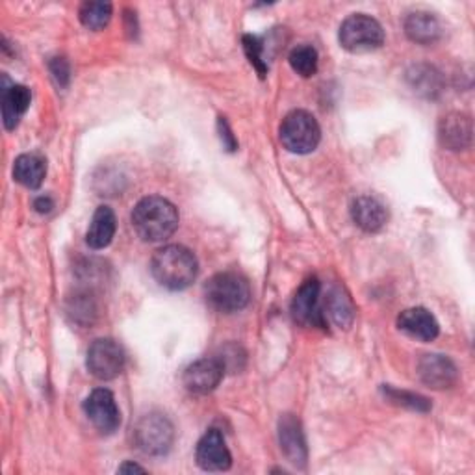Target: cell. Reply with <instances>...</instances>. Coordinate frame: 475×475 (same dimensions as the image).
Listing matches in <instances>:
<instances>
[{
  "label": "cell",
  "mask_w": 475,
  "mask_h": 475,
  "mask_svg": "<svg viewBox=\"0 0 475 475\" xmlns=\"http://www.w3.org/2000/svg\"><path fill=\"white\" fill-rule=\"evenodd\" d=\"M440 143L449 150H462L471 141V121L464 114H449L439 127Z\"/></svg>",
  "instance_id": "e0dca14e"
},
{
  "label": "cell",
  "mask_w": 475,
  "mask_h": 475,
  "mask_svg": "<svg viewBox=\"0 0 475 475\" xmlns=\"http://www.w3.org/2000/svg\"><path fill=\"white\" fill-rule=\"evenodd\" d=\"M195 460L204 471H225L232 464V455L220 431L210 429L197 444Z\"/></svg>",
  "instance_id": "8fae6325"
},
{
  "label": "cell",
  "mask_w": 475,
  "mask_h": 475,
  "mask_svg": "<svg viewBox=\"0 0 475 475\" xmlns=\"http://www.w3.org/2000/svg\"><path fill=\"white\" fill-rule=\"evenodd\" d=\"M290 66L292 69L301 75L303 78H310L315 75V71H318V50H315L314 46L310 45H301V46H295L292 52H290Z\"/></svg>",
  "instance_id": "7402d4cb"
},
{
  "label": "cell",
  "mask_w": 475,
  "mask_h": 475,
  "mask_svg": "<svg viewBox=\"0 0 475 475\" xmlns=\"http://www.w3.org/2000/svg\"><path fill=\"white\" fill-rule=\"evenodd\" d=\"M119 471L121 473H129V471H139V473H145V468L138 466V464H132V462H127L123 466H119Z\"/></svg>",
  "instance_id": "f546056e"
},
{
  "label": "cell",
  "mask_w": 475,
  "mask_h": 475,
  "mask_svg": "<svg viewBox=\"0 0 475 475\" xmlns=\"http://www.w3.org/2000/svg\"><path fill=\"white\" fill-rule=\"evenodd\" d=\"M34 206H36V210H37L39 214H48L50 210H52V206H55V202H52L50 197H39V199H36Z\"/></svg>",
  "instance_id": "f1b7e54d"
},
{
  "label": "cell",
  "mask_w": 475,
  "mask_h": 475,
  "mask_svg": "<svg viewBox=\"0 0 475 475\" xmlns=\"http://www.w3.org/2000/svg\"><path fill=\"white\" fill-rule=\"evenodd\" d=\"M325 310L329 318L340 327V329H349L355 320V306L347 292L340 286H335L325 301Z\"/></svg>",
  "instance_id": "44dd1931"
},
{
  "label": "cell",
  "mask_w": 475,
  "mask_h": 475,
  "mask_svg": "<svg viewBox=\"0 0 475 475\" xmlns=\"http://www.w3.org/2000/svg\"><path fill=\"white\" fill-rule=\"evenodd\" d=\"M220 132H222V141L227 147V150H236V138L232 136L231 127L225 121V118H220Z\"/></svg>",
  "instance_id": "83f0119b"
},
{
  "label": "cell",
  "mask_w": 475,
  "mask_h": 475,
  "mask_svg": "<svg viewBox=\"0 0 475 475\" xmlns=\"http://www.w3.org/2000/svg\"><path fill=\"white\" fill-rule=\"evenodd\" d=\"M322 284L318 279H308L297 290L292 301L294 320L305 327H325V314L320 308Z\"/></svg>",
  "instance_id": "9c48e42d"
},
{
  "label": "cell",
  "mask_w": 475,
  "mask_h": 475,
  "mask_svg": "<svg viewBox=\"0 0 475 475\" xmlns=\"http://www.w3.org/2000/svg\"><path fill=\"white\" fill-rule=\"evenodd\" d=\"M387 398L398 405H403V407H408L412 410H421L426 412L431 408L428 398H421L418 394H410V392H399V390H394V388H387Z\"/></svg>",
  "instance_id": "d4e9b609"
},
{
  "label": "cell",
  "mask_w": 475,
  "mask_h": 475,
  "mask_svg": "<svg viewBox=\"0 0 475 475\" xmlns=\"http://www.w3.org/2000/svg\"><path fill=\"white\" fill-rule=\"evenodd\" d=\"M208 305L218 312L232 314L247 306L251 299V288L245 277L234 272L218 274L204 286Z\"/></svg>",
  "instance_id": "3957f363"
},
{
  "label": "cell",
  "mask_w": 475,
  "mask_h": 475,
  "mask_svg": "<svg viewBox=\"0 0 475 475\" xmlns=\"http://www.w3.org/2000/svg\"><path fill=\"white\" fill-rule=\"evenodd\" d=\"M243 50L251 62V66L258 71L260 77H266L268 73V62L263 60V46L262 41L254 36H245L243 37Z\"/></svg>",
  "instance_id": "cb8c5ba5"
},
{
  "label": "cell",
  "mask_w": 475,
  "mask_h": 475,
  "mask_svg": "<svg viewBox=\"0 0 475 475\" xmlns=\"http://www.w3.org/2000/svg\"><path fill=\"white\" fill-rule=\"evenodd\" d=\"M225 376V364L220 358H201L184 369L182 383L188 392L204 396L216 390Z\"/></svg>",
  "instance_id": "30bf717a"
},
{
  "label": "cell",
  "mask_w": 475,
  "mask_h": 475,
  "mask_svg": "<svg viewBox=\"0 0 475 475\" xmlns=\"http://www.w3.org/2000/svg\"><path fill=\"white\" fill-rule=\"evenodd\" d=\"M30 89L19 84L14 86H5L3 89V119H5V127L8 130H14L21 118L26 114L28 107H30Z\"/></svg>",
  "instance_id": "ac0fdd59"
},
{
  "label": "cell",
  "mask_w": 475,
  "mask_h": 475,
  "mask_svg": "<svg viewBox=\"0 0 475 475\" xmlns=\"http://www.w3.org/2000/svg\"><path fill=\"white\" fill-rule=\"evenodd\" d=\"M405 32L407 36L419 43V45H431L440 37V23L433 14L428 12H416L410 14L405 21Z\"/></svg>",
  "instance_id": "d6986e66"
},
{
  "label": "cell",
  "mask_w": 475,
  "mask_h": 475,
  "mask_svg": "<svg viewBox=\"0 0 475 475\" xmlns=\"http://www.w3.org/2000/svg\"><path fill=\"white\" fill-rule=\"evenodd\" d=\"M398 327L399 331H403L405 335L419 342H431L440 333V325L437 318L424 306L403 310L398 318Z\"/></svg>",
  "instance_id": "5bb4252c"
},
{
  "label": "cell",
  "mask_w": 475,
  "mask_h": 475,
  "mask_svg": "<svg viewBox=\"0 0 475 475\" xmlns=\"http://www.w3.org/2000/svg\"><path fill=\"white\" fill-rule=\"evenodd\" d=\"M322 130L315 118L305 110L288 114L281 125V143L294 154H308L318 147Z\"/></svg>",
  "instance_id": "5b68a950"
},
{
  "label": "cell",
  "mask_w": 475,
  "mask_h": 475,
  "mask_svg": "<svg viewBox=\"0 0 475 475\" xmlns=\"http://www.w3.org/2000/svg\"><path fill=\"white\" fill-rule=\"evenodd\" d=\"M134 440L147 455H164L175 440L173 424L164 414H147L134 429Z\"/></svg>",
  "instance_id": "8992f818"
},
{
  "label": "cell",
  "mask_w": 475,
  "mask_h": 475,
  "mask_svg": "<svg viewBox=\"0 0 475 475\" xmlns=\"http://www.w3.org/2000/svg\"><path fill=\"white\" fill-rule=\"evenodd\" d=\"M279 442L284 457L297 468H305L308 459L301 421L294 414H284L279 421Z\"/></svg>",
  "instance_id": "7c38bea8"
},
{
  "label": "cell",
  "mask_w": 475,
  "mask_h": 475,
  "mask_svg": "<svg viewBox=\"0 0 475 475\" xmlns=\"http://www.w3.org/2000/svg\"><path fill=\"white\" fill-rule=\"evenodd\" d=\"M338 39L347 52L362 55V52L377 50L385 43V30L374 17L355 14L342 23Z\"/></svg>",
  "instance_id": "277c9868"
},
{
  "label": "cell",
  "mask_w": 475,
  "mask_h": 475,
  "mask_svg": "<svg viewBox=\"0 0 475 475\" xmlns=\"http://www.w3.org/2000/svg\"><path fill=\"white\" fill-rule=\"evenodd\" d=\"M84 412L100 433H114L121 426V412L116 398L107 388H97L84 401Z\"/></svg>",
  "instance_id": "ba28073f"
},
{
  "label": "cell",
  "mask_w": 475,
  "mask_h": 475,
  "mask_svg": "<svg viewBox=\"0 0 475 475\" xmlns=\"http://www.w3.org/2000/svg\"><path fill=\"white\" fill-rule=\"evenodd\" d=\"M419 379L435 390L451 388L457 383V366L444 355H426L418 362Z\"/></svg>",
  "instance_id": "4fadbf2b"
},
{
  "label": "cell",
  "mask_w": 475,
  "mask_h": 475,
  "mask_svg": "<svg viewBox=\"0 0 475 475\" xmlns=\"http://www.w3.org/2000/svg\"><path fill=\"white\" fill-rule=\"evenodd\" d=\"M50 73L57 78L60 86H67L69 82V64L64 58H55L50 62Z\"/></svg>",
  "instance_id": "4316f807"
},
{
  "label": "cell",
  "mask_w": 475,
  "mask_h": 475,
  "mask_svg": "<svg viewBox=\"0 0 475 475\" xmlns=\"http://www.w3.org/2000/svg\"><path fill=\"white\" fill-rule=\"evenodd\" d=\"M46 175V164L37 154H21L14 164V179L28 190H37Z\"/></svg>",
  "instance_id": "ffe728a7"
},
{
  "label": "cell",
  "mask_w": 475,
  "mask_h": 475,
  "mask_svg": "<svg viewBox=\"0 0 475 475\" xmlns=\"http://www.w3.org/2000/svg\"><path fill=\"white\" fill-rule=\"evenodd\" d=\"M118 222L116 214L110 206H98L89 223L86 242L91 249H104L108 247L116 236Z\"/></svg>",
  "instance_id": "2e32d148"
},
{
  "label": "cell",
  "mask_w": 475,
  "mask_h": 475,
  "mask_svg": "<svg viewBox=\"0 0 475 475\" xmlns=\"http://www.w3.org/2000/svg\"><path fill=\"white\" fill-rule=\"evenodd\" d=\"M132 227L143 242H164L179 227V210L164 197H145L134 208Z\"/></svg>",
  "instance_id": "6da1fadb"
},
{
  "label": "cell",
  "mask_w": 475,
  "mask_h": 475,
  "mask_svg": "<svg viewBox=\"0 0 475 475\" xmlns=\"http://www.w3.org/2000/svg\"><path fill=\"white\" fill-rule=\"evenodd\" d=\"M86 366L93 377L100 381H112L123 372L125 353L112 338H98L88 349Z\"/></svg>",
  "instance_id": "52a82bcc"
},
{
  "label": "cell",
  "mask_w": 475,
  "mask_h": 475,
  "mask_svg": "<svg viewBox=\"0 0 475 475\" xmlns=\"http://www.w3.org/2000/svg\"><path fill=\"white\" fill-rule=\"evenodd\" d=\"M412 86L416 88L418 93H426V95H433L437 91H440V78L433 69H426L421 73V69H416V75H412Z\"/></svg>",
  "instance_id": "484cf974"
},
{
  "label": "cell",
  "mask_w": 475,
  "mask_h": 475,
  "mask_svg": "<svg viewBox=\"0 0 475 475\" xmlns=\"http://www.w3.org/2000/svg\"><path fill=\"white\" fill-rule=\"evenodd\" d=\"M351 218L362 231L379 232L388 222V210L376 197H358L351 204Z\"/></svg>",
  "instance_id": "9a60e30c"
},
{
  "label": "cell",
  "mask_w": 475,
  "mask_h": 475,
  "mask_svg": "<svg viewBox=\"0 0 475 475\" xmlns=\"http://www.w3.org/2000/svg\"><path fill=\"white\" fill-rule=\"evenodd\" d=\"M197 272V258L184 245L158 249L150 260V274L156 283L173 292L186 290L195 281Z\"/></svg>",
  "instance_id": "7a4b0ae2"
},
{
  "label": "cell",
  "mask_w": 475,
  "mask_h": 475,
  "mask_svg": "<svg viewBox=\"0 0 475 475\" xmlns=\"http://www.w3.org/2000/svg\"><path fill=\"white\" fill-rule=\"evenodd\" d=\"M112 19L110 3H84L80 8V21L89 30H102Z\"/></svg>",
  "instance_id": "603a6c76"
}]
</instances>
